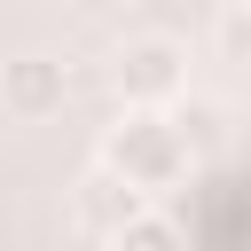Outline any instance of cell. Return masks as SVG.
<instances>
[{"label":"cell","instance_id":"obj_1","mask_svg":"<svg viewBox=\"0 0 251 251\" xmlns=\"http://www.w3.org/2000/svg\"><path fill=\"white\" fill-rule=\"evenodd\" d=\"M188 157H196V141H188L180 118H165V110H118V126L102 133V157L94 165H110L126 188L157 196V188H180L188 180Z\"/></svg>","mask_w":251,"mask_h":251},{"label":"cell","instance_id":"obj_2","mask_svg":"<svg viewBox=\"0 0 251 251\" xmlns=\"http://www.w3.org/2000/svg\"><path fill=\"white\" fill-rule=\"evenodd\" d=\"M188 86V47L173 31H133L110 47V94L118 110H173Z\"/></svg>","mask_w":251,"mask_h":251},{"label":"cell","instance_id":"obj_3","mask_svg":"<svg viewBox=\"0 0 251 251\" xmlns=\"http://www.w3.org/2000/svg\"><path fill=\"white\" fill-rule=\"evenodd\" d=\"M63 94H71V78H63V63H55V55H39V47L8 55V71H0V110H8L16 126L55 118V110H63Z\"/></svg>","mask_w":251,"mask_h":251},{"label":"cell","instance_id":"obj_4","mask_svg":"<svg viewBox=\"0 0 251 251\" xmlns=\"http://www.w3.org/2000/svg\"><path fill=\"white\" fill-rule=\"evenodd\" d=\"M71 204H78V227H86V235H102V243H110V235H126V227L149 212V196H141V188H126L110 165H86V180H78V196H71Z\"/></svg>","mask_w":251,"mask_h":251},{"label":"cell","instance_id":"obj_5","mask_svg":"<svg viewBox=\"0 0 251 251\" xmlns=\"http://www.w3.org/2000/svg\"><path fill=\"white\" fill-rule=\"evenodd\" d=\"M110 251H188V235H180V220H165V212H141L126 235H110Z\"/></svg>","mask_w":251,"mask_h":251},{"label":"cell","instance_id":"obj_6","mask_svg":"<svg viewBox=\"0 0 251 251\" xmlns=\"http://www.w3.org/2000/svg\"><path fill=\"white\" fill-rule=\"evenodd\" d=\"M212 47H220V63H235V71H251V0H235V8H220V24H212Z\"/></svg>","mask_w":251,"mask_h":251}]
</instances>
